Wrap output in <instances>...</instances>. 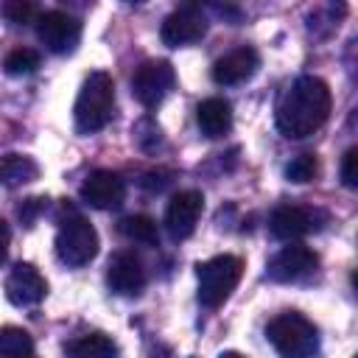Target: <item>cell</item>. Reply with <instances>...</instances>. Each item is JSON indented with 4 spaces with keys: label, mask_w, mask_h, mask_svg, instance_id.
Segmentation results:
<instances>
[{
    "label": "cell",
    "mask_w": 358,
    "mask_h": 358,
    "mask_svg": "<svg viewBox=\"0 0 358 358\" xmlns=\"http://www.w3.org/2000/svg\"><path fill=\"white\" fill-rule=\"evenodd\" d=\"M45 204H48V201H45V199H39V196H36V199H28V201L20 207V218H22V224H28V227H31V224L36 221V215L45 210Z\"/></svg>",
    "instance_id": "25"
},
{
    "label": "cell",
    "mask_w": 358,
    "mask_h": 358,
    "mask_svg": "<svg viewBox=\"0 0 358 358\" xmlns=\"http://www.w3.org/2000/svg\"><path fill=\"white\" fill-rule=\"evenodd\" d=\"M8 243H11V227L0 218V263L8 257Z\"/></svg>",
    "instance_id": "26"
},
{
    "label": "cell",
    "mask_w": 358,
    "mask_h": 358,
    "mask_svg": "<svg viewBox=\"0 0 358 358\" xmlns=\"http://www.w3.org/2000/svg\"><path fill=\"white\" fill-rule=\"evenodd\" d=\"M333 109V95L327 81L319 76H299L277 103V129L282 137L302 140L319 131Z\"/></svg>",
    "instance_id": "1"
},
{
    "label": "cell",
    "mask_w": 358,
    "mask_h": 358,
    "mask_svg": "<svg viewBox=\"0 0 358 358\" xmlns=\"http://www.w3.org/2000/svg\"><path fill=\"white\" fill-rule=\"evenodd\" d=\"M204 0H185L182 8H176L173 14L165 17L159 36L168 48H182V45H193L207 34V17H204Z\"/></svg>",
    "instance_id": "6"
},
{
    "label": "cell",
    "mask_w": 358,
    "mask_h": 358,
    "mask_svg": "<svg viewBox=\"0 0 358 358\" xmlns=\"http://www.w3.org/2000/svg\"><path fill=\"white\" fill-rule=\"evenodd\" d=\"M115 115V81L106 70H92L76 98L73 117L78 134H95L101 131Z\"/></svg>",
    "instance_id": "2"
},
{
    "label": "cell",
    "mask_w": 358,
    "mask_h": 358,
    "mask_svg": "<svg viewBox=\"0 0 358 358\" xmlns=\"http://www.w3.org/2000/svg\"><path fill=\"white\" fill-rule=\"evenodd\" d=\"M36 36L50 53H73L81 42V22L67 11H45L36 17Z\"/></svg>",
    "instance_id": "8"
},
{
    "label": "cell",
    "mask_w": 358,
    "mask_h": 358,
    "mask_svg": "<svg viewBox=\"0 0 358 358\" xmlns=\"http://www.w3.org/2000/svg\"><path fill=\"white\" fill-rule=\"evenodd\" d=\"M322 221H324V215L319 210L299 207V204H282L271 213L268 229L277 241H299L308 232H316L322 227Z\"/></svg>",
    "instance_id": "9"
},
{
    "label": "cell",
    "mask_w": 358,
    "mask_h": 358,
    "mask_svg": "<svg viewBox=\"0 0 358 358\" xmlns=\"http://www.w3.org/2000/svg\"><path fill=\"white\" fill-rule=\"evenodd\" d=\"M341 182L347 187H358V148H350L341 159Z\"/></svg>",
    "instance_id": "24"
},
{
    "label": "cell",
    "mask_w": 358,
    "mask_h": 358,
    "mask_svg": "<svg viewBox=\"0 0 358 358\" xmlns=\"http://www.w3.org/2000/svg\"><path fill=\"white\" fill-rule=\"evenodd\" d=\"M39 176V165L28 154H3L0 157V185L22 187Z\"/></svg>",
    "instance_id": "17"
},
{
    "label": "cell",
    "mask_w": 358,
    "mask_h": 358,
    "mask_svg": "<svg viewBox=\"0 0 358 358\" xmlns=\"http://www.w3.org/2000/svg\"><path fill=\"white\" fill-rule=\"evenodd\" d=\"M39 62H42V59H39L36 50H31V48H17V50H11V53L6 56L3 67H6L8 76H31V73L39 70Z\"/></svg>",
    "instance_id": "21"
},
{
    "label": "cell",
    "mask_w": 358,
    "mask_h": 358,
    "mask_svg": "<svg viewBox=\"0 0 358 358\" xmlns=\"http://www.w3.org/2000/svg\"><path fill=\"white\" fill-rule=\"evenodd\" d=\"M48 294V282L39 274L36 266L31 263H17L8 277H6V296L11 305L17 308H28V305H39Z\"/></svg>",
    "instance_id": "13"
},
{
    "label": "cell",
    "mask_w": 358,
    "mask_h": 358,
    "mask_svg": "<svg viewBox=\"0 0 358 358\" xmlns=\"http://www.w3.org/2000/svg\"><path fill=\"white\" fill-rule=\"evenodd\" d=\"M126 199V182L115 171H92L81 185V201L95 210H115Z\"/></svg>",
    "instance_id": "11"
},
{
    "label": "cell",
    "mask_w": 358,
    "mask_h": 358,
    "mask_svg": "<svg viewBox=\"0 0 358 358\" xmlns=\"http://www.w3.org/2000/svg\"><path fill=\"white\" fill-rule=\"evenodd\" d=\"M56 255H59L62 263H67L73 268L87 266L98 255V232H95V227L81 215H73V218L62 221V227L56 232Z\"/></svg>",
    "instance_id": "5"
},
{
    "label": "cell",
    "mask_w": 358,
    "mask_h": 358,
    "mask_svg": "<svg viewBox=\"0 0 358 358\" xmlns=\"http://www.w3.org/2000/svg\"><path fill=\"white\" fill-rule=\"evenodd\" d=\"M260 67V56L257 50L252 48H238L227 56H221L215 64H213V81L221 84V87H235V84H243L249 81Z\"/></svg>",
    "instance_id": "15"
},
{
    "label": "cell",
    "mask_w": 358,
    "mask_h": 358,
    "mask_svg": "<svg viewBox=\"0 0 358 358\" xmlns=\"http://www.w3.org/2000/svg\"><path fill=\"white\" fill-rule=\"evenodd\" d=\"M34 352V338L28 336V330L22 327H0V355L3 358H20V355H31Z\"/></svg>",
    "instance_id": "20"
},
{
    "label": "cell",
    "mask_w": 358,
    "mask_h": 358,
    "mask_svg": "<svg viewBox=\"0 0 358 358\" xmlns=\"http://www.w3.org/2000/svg\"><path fill=\"white\" fill-rule=\"evenodd\" d=\"M106 282L120 296H137L145 288V268H143L140 257H134L129 252L115 255L106 266Z\"/></svg>",
    "instance_id": "14"
},
{
    "label": "cell",
    "mask_w": 358,
    "mask_h": 358,
    "mask_svg": "<svg viewBox=\"0 0 358 358\" xmlns=\"http://www.w3.org/2000/svg\"><path fill=\"white\" fill-rule=\"evenodd\" d=\"M266 338L285 358H305V355H313L319 350L316 324L296 310H285V313L274 316L266 327Z\"/></svg>",
    "instance_id": "3"
},
{
    "label": "cell",
    "mask_w": 358,
    "mask_h": 358,
    "mask_svg": "<svg viewBox=\"0 0 358 358\" xmlns=\"http://www.w3.org/2000/svg\"><path fill=\"white\" fill-rule=\"evenodd\" d=\"M243 260L235 255H215L196 266L199 277V302L204 308H218L241 282Z\"/></svg>",
    "instance_id": "4"
},
{
    "label": "cell",
    "mask_w": 358,
    "mask_h": 358,
    "mask_svg": "<svg viewBox=\"0 0 358 358\" xmlns=\"http://www.w3.org/2000/svg\"><path fill=\"white\" fill-rule=\"evenodd\" d=\"M120 232L129 238V241H137V243H145V246H157L159 243V229H157V221L151 215H129L120 221Z\"/></svg>",
    "instance_id": "19"
},
{
    "label": "cell",
    "mask_w": 358,
    "mask_h": 358,
    "mask_svg": "<svg viewBox=\"0 0 358 358\" xmlns=\"http://www.w3.org/2000/svg\"><path fill=\"white\" fill-rule=\"evenodd\" d=\"M201 210H204V196L199 190H179L168 201V210H165V227H168L171 238L182 241V238L193 235V229L201 218Z\"/></svg>",
    "instance_id": "12"
},
{
    "label": "cell",
    "mask_w": 358,
    "mask_h": 358,
    "mask_svg": "<svg viewBox=\"0 0 358 358\" xmlns=\"http://www.w3.org/2000/svg\"><path fill=\"white\" fill-rule=\"evenodd\" d=\"M316 252L308 249L305 243H296V241H288V246H282L271 260H268V280L274 282H296L302 277H308L313 268H316Z\"/></svg>",
    "instance_id": "10"
},
{
    "label": "cell",
    "mask_w": 358,
    "mask_h": 358,
    "mask_svg": "<svg viewBox=\"0 0 358 358\" xmlns=\"http://www.w3.org/2000/svg\"><path fill=\"white\" fill-rule=\"evenodd\" d=\"M126 3H145V0H126Z\"/></svg>",
    "instance_id": "27"
},
{
    "label": "cell",
    "mask_w": 358,
    "mask_h": 358,
    "mask_svg": "<svg viewBox=\"0 0 358 358\" xmlns=\"http://www.w3.org/2000/svg\"><path fill=\"white\" fill-rule=\"evenodd\" d=\"M67 352L76 358H109V355H117V344L106 333H90L70 341Z\"/></svg>",
    "instance_id": "18"
},
{
    "label": "cell",
    "mask_w": 358,
    "mask_h": 358,
    "mask_svg": "<svg viewBox=\"0 0 358 358\" xmlns=\"http://www.w3.org/2000/svg\"><path fill=\"white\" fill-rule=\"evenodd\" d=\"M3 14H6V20L14 22V25H28V22H34V20L39 17V14H36V6H34L31 0H6Z\"/></svg>",
    "instance_id": "23"
},
{
    "label": "cell",
    "mask_w": 358,
    "mask_h": 358,
    "mask_svg": "<svg viewBox=\"0 0 358 358\" xmlns=\"http://www.w3.org/2000/svg\"><path fill=\"white\" fill-rule=\"evenodd\" d=\"M196 123L204 137L215 140L232 129V106L224 98H207L196 106Z\"/></svg>",
    "instance_id": "16"
},
{
    "label": "cell",
    "mask_w": 358,
    "mask_h": 358,
    "mask_svg": "<svg viewBox=\"0 0 358 358\" xmlns=\"http://www.w3.org/2000/svg\"><path fill=\"white\" fill-rule=\"evenodd\" d=\"M316 173H319V159H316L313 154H299V157H294V159L288 162V168H285V179L294 182V185L310 182V179H316Z\"/></svg>",
    "instance_id": "22"
},
{
    "label": "cell",
    "mask_w": 358,
    "mask_h": 358,
    "mask_svg": "<svg viewBox=\"0 0 358 358\" xmlns=\"http://www.w3.org/2000/svg\"><path fill=\"white\" fill-rule=\"evenodd\" d=\"M173 84H176L173 64L165 59H151V62H143L131 76V95L143 106H157L173 90Z\"/></svg>",
    "instance_id": "7"
}]
</instances>
